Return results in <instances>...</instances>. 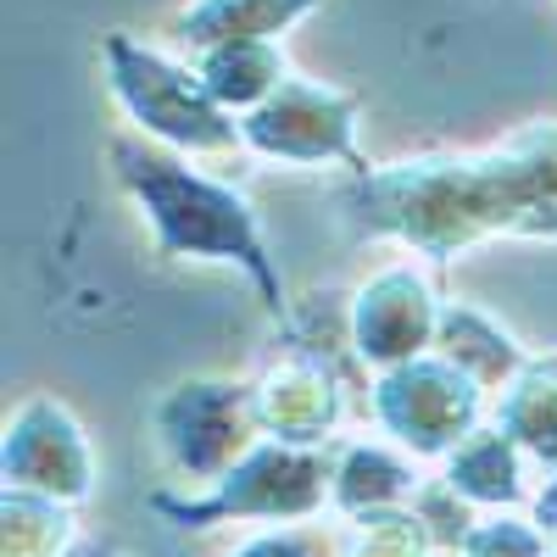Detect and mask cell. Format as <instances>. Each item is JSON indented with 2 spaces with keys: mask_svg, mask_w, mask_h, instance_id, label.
Segmentation results:
<instances>
[{
  "mask_svg": "<svg viewBox=\"0 0 557 557\" xmlns=\"http://www.w3.org/2000/svg\"><path fill=\"white\" fill-rule=\"evenodd\" d=\"M341 207L362 235L401 240L430 262L491 235L557 240V123L474 157L368 168L341 190Z\"/></svg>",
  "mask_w": 557,
  "mask_h": 557,
  "instance_id": "obj_1",
  "label": "cell"
},
{
  "mask_svg": "<svg viewBox=\"0 0 557 557\" xmlns=\"http://www.w3.org/2000/svg\"><path fill=\"white\" fill-rule=\"evenodd\" d=\"M112 168L123 178V190L146 207V223L157 235L162 257H201V262H235L262 307L273 318H285V278H278L262 223L251 212V201L223 178L196 173L190 162H178L173 151H162L157 139H112Z\"/></svg>",
  "mask_w": 557,
  "mask_h": 557,
  "instance_id": "obj_2",
  "label": "cell"
},
{
  "mask_svg": "<svg viewBox=\"0 0 557 557\" xmlns=\"http://www.w3.org/2000/svg\"><path fill=\"white\" fill-rule=\"evenodd\" d=\"M330 496H335V462H330V451L262 441L212 485V496L178 502V496L157 491L151 507L168 513L178 530H207L218 519H312Z\"/></svg>",
  "mask_w": 557,
  "mask_h": 557,
  "instance_id": "obj_3",
  "label": "cell"
},
{
  "mask_svg": "<svg viewBox=\"0 0 557 557\" xmlns=\"http://www.w3.org/2000/svg\"><path fill=\"white\" fill-rule=\"evenodd\" d=\"M101 51L112 67L117 101L151 139H162L173 151H190V157H223V151L246 146L240 123H228V112L207 96V84L190 67H173L157 51H139L123 34H107Z\"/></svg>",
  "mask_w": 557,
  "mask_h": 557,
  "instance_id": "obj_4",
  "label": "cell"
},
{
  "mask_svg": "<svg viewBox=\"0 0 557 557\" xmlns=\"http://www.w3.org/2000/svg\"><path fill=\"white\" fill-rule=\"evenodd\" d=\"M368 407L412 457H451L480 424V385L457 362L424 351L385 368L368 391Z\"/></svg>",
  "mask_w": 557,
  "mask_h": 557,
  "instance_id": "obj_5",
  "label": "cell"
},
{
  "mask_svg": "<svg viewBox=\"0 0 557 557\" xmlns=\"http://www.w3.org/2000/svg\"><path fill=\"white\" fill-rule=\"evenodd\" d=\"M157 435H162L168 462L184 480L218 485L251 451V435H262L257 391L251 385H228V380L178 385L157 407Z\"/></svg>",
  "mask_w": 557,
  "mask_h": 557,
  "instance_id": "obj_6",
  "label": "cell"
},
{
  "mask_svg": "<svg viewBox=\"0 0 557 557\" xmlns=\"http://www.w3.org/2000/svg\"><path fill=\"white\" fill-rule=\"evenodd\" d=\"M246 146L278 162H346L357 173H368V162L357 157V101L341 89H318L301 78H285L273 96L240 117Z\"/></svg>",
  "mask_w": 557,
  "mask_h": 557,
  "instance_id": "obj_7",
  "label": "cell"
},
{
  "mask_svg": "<svg viewBox=\"0 0 557 557\" xmlns=\"http://www.w3.org/2000/svg\"><path fill=\"white\" fill-rule=\"evenodd\" d=\"M12 491H34L51 502H84L96 485V457L84 446V430L73 424V412L62 401H28L12 430H7V451H0Z\"/></svg>",
  "mask_w": 557,
  "mask_h": 557,
  "instance_id": "obj_8",
  "label": "cell"
},
{
  "mask_svg": "<svg viewBox=\"0 0 557 557\" xmlns=\"http://www.w3.org/2000/svg\"><path fill=\"white\" fill-rule=\"evenodd\" d=\"M435 335H441V301L430 296L424 273H412L407 262L385 268L351 301V346L374 368H401L412 357H424Z\"/></svg>",
  "mask_w": 557,
  "mask_h": 557,
  "instance_id": "obj_9",
  "label": "cell"
},
{
  "mask_svg": "<svg viewBox=\"0 0 557 557\" xmlns=\"http://www.w3.org/2000/svg\"><path fill=\"white\" fill-rule=\"evenodd\" d=\"M257 412H262V435L285 441V446H323L330 430L341 424V391L335 374L318 368L312 357L278 368V374L257 391Z\"/></svg>",
  "mask_w": 557,
  "mask_h": 557,
  "instance_id": "obj_10",
  "label": "cell"
},
{
  "mask_svg": "<svg viewBox=\"0 0 557 557\" xmlns=\"http://www.w3.org/2000/svg\"><path fill=\"white\" fill-rule=\"evenodd\" d=\"M435 346H441V357L457 362L480 391H507V385H513L524 368H530V357L519 351V341L507 335L496 318H485L480 307H469V301H446V307H441V335H435Z\"/></svg>",
  "mask_w": 557,
  "mask_h": 557,
  "instance_id": "obj_11",
  "label": "cell"
},
{
  "mask_svg": "<svg viewBox=\"0 0 557 557\" xmlns=\"http://www.w3.org/2000/svg\"><path fill=\"white\" fill-rule=\"evenodd\" d=\"M446 485L462 502H480V507H519V502H530L524 451L502 430H474L469 441H462L446 457Z\"/></svg>",
  "mask_w": 557,
  "mask_h": 557,
  "instance_id": "obj_12",
  "label": "cell"
},
{
  "mask_svg": "<svg viewBox=\"0 0 557 557\" xmlns=\"http://www.w3.org/2000/svg\"><path fill=\"white\" fill-rule=\"evenodd\" d=\"M418 502V474L412 462L385 451V446H346L335 462V507H346L351 519L396 513V507Z\"/></svg>",
  "mask_w": 557,
  "mask_h": 557,
  "instance_id": "obj_13",
  "label": "cell"
},
{
  "mask_svg": "<svg viewBox=\"0 0 557 557\" xmlns=\"http://www.w3.org/2000/svg\"><path fill=\"white\" fill-rule=\"evenodd\" d=\"M196 78L207 84V96L228 112H257L278 84H285V57L268 39H240V45H212L196 57Z\"/></svg>",
  "mask_w": 557,
  "mask_h": 557,
  "instance_id": "obj_14",
  "label": "cell"
},
{
  "mask_svg": "<svg viewBox=\"0 0 557 557\" xmlns=\"http://www.w3.org/2000/svg\"><path fill=\"white\" fill-rule=\"evenodd\" d=\"M318 0H201L190 7L173 34L190 45V51H212V45H240V39H268L285 23H296L301 12H312Z\"/></svg>",
  "mask_w": 557,
  "mask_h": 557,
  "instance_id": "obj_15",
  "label": "cell"
},
{
  "mask_svg": "<svg viewBox=\"0 0 557 557\" xmlns=\"http://www.w3.org/2000/svg\"><path fill=\"white\" fill-rule=\"evenodd\" d=\"M496 430L530 451L535 462L557 469V362H530L524 374L502 391Z\"/></svg>",
  "mask_w": 557,
  "mask_h": 557,
  "instance_id": "obj_16",
  "label": "cell"
},
{
  "mask_svg": "<svg viewBox=\"0 0 557 557\" xmlns=\"http://www.w3.org/2000/svg\"><path fill=\"white\" fill-rule=\"evenodd\" d=\"M0 513H7V552H0V557H62V552H73L67 546L73 541V524L62 513V502L7 485Z\"/></svg>",
  "mask_w": 557,
  "mask_h": 557,
  "instance_id": "obj_17",
  "label": "cell"
},
{
  "mask_svg": "<svg viewBox=\"0 0 557 557\" xmlns=\"http://www.w3.org/2000/svg\"><path fill=\"white\" fill-rule=\"evenodd\" d=\"M446 546L435 541V530L396 507V513H374V519H357V530L346 535V557H441Z\"/></svg>",
  "mask_w": 557,
  "mask_h": 557,
  "instance_id": "obj_18",
  "label": "cell"
},
{
  "mask_svg": "<svg viewBox=\"0 0 557 557\" xmlns=\"http://www.w3.org/2000/svg\"><path fill=\"white\" fill-rule=\"evenodd\" d=\"M451 557H552L541 524L524 519H480Z\"/></svg>",
  "mask_w": 557,
  "mask_h": 557,
  "instance_id": "obj_19",
  "label": "cell"
},
{
  "mask_svg": "<svg viewBox=\"0 0 557 557\" xmlns=\"http://www.w3.org/2000/svg\"><path fill=\"white\" fill-rule=\"evenodd\" d=\"M235 557H346V535H323V530H273L246 541Z\"/></svg>",
  "mask_w": 557,
  "mask_h": 557,
  "instance_id": "obj_20",
  "label": "cell"
},
{
  "mask_svg": "<svg viewBox=\"0 0 557 557\" xmlns=\"http://www.w3.org/2000/svg\"><path fill=\"white\" fill-rule=\"evenodd\" d=\"M535 524H541V535H546V541H557V480L535 496Z\"/></svg>",
  "mask_w": 557,
  "mask_h": 557,
  "instance_id": "obj_21",
  "label": "cell"
},
{
  "mask_svg": "<svg viewBox=\"0 0 557 557\" xmlns=\"http://www.w3.org/2000/svg\"><path fill=\"white\" fill-rule=\"evenodd\" d=\"M62 557H117V552H112V541H78V546L62 552Z\"/></svg>",
  "mask_w": 557,
  "mask_h": 557,
  "instance_id": "obj_22",
  "label": "cell"
}]
</instances>
